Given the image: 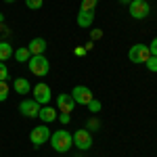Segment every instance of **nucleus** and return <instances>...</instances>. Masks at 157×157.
Returning a JSON list of instances; mask_svg holds the SVG:
<instances>
[{
	"label": "nucleus",
	"instance_id": "f257e3e1",
	"mask_svg": "<svg viewBox=\"0 0 157 157\" xmlns=\"http://www.w3.org/2000/svg\"><path fill=\"white\" fill-rule=\"evenodd\" d=\"M50 145L57 153H67L73 145V136L67 130H57L55 134H50Z\"/></svg>",
	"mask_w": 157,
	"mask_h": 157
},
{
	"label": "nucleus",
	"instance_id": "f03ea898",
	"mask_svg": "<svg viewBox=\"0 0 157 157\" xmlns=\"http://www.w3.org/2000/svg\"><path fill=\"white\" fill-rule=\"evenodd\" d=\"M27 67H29V71L38 75V78H44V75H48L50 71V61L44 57V55H32L29 61H27Z\"/></svg>",
	"mask_w": 157,
	"mask_h": 157
},
{
	"label": "nucleus",
	"instance_id": "7ed1b4c3",
	"mask_svg": "<svg viewBox=\"0 0 157 157\" xmlns=\"http://www.w3.org/2000/svg\"><path fill=\"white\" fill-rule=\"evenodd\" d=\"M128 11H130V17L132 19H145V17H149V13H151V6H149L147 0H132L128 4Z\"/></svg>",
	"mask_w": 157,
	"mask_h": 157
},
{
	"label": "nucleus",
	"instance_id": "20e7f679",
	"mask_svg": "<svg viewBox=\"0 0 157 157\" xmlns=\"http://www.w3.org/2000/svg\"><path fill=\"white\" fill-rule=\"evenodd\" d=\"M151 57V50L147 44H134L132 48L128 50V59L132 61V63H147Z\"/></svg>",
	"mask_w": 157,
	"mask_h": 157
},
{
	"label": "nucleus",
	"instance_id": "39448f33",
	"mask_svg": "<svg viewBox=\"0 0 157 157\" xmlns=\"http://www.w3.org/2000/svg\"><path fill=\"white\" fill-rule=\"evenodd\" d=\"M71 97H73V101H75V105H86L88 107V103L92 101V90L88 88V86H75L71 90Z\"/></svg>",
	"mask_w": 157,
	"mask_h": 157
},
{
	"label": "nucleus",
	"instance_id": "423d86ee",
	"mask_svg": "<svg viewBox=\"0 0 157 157\" xmlns=\"http://www.w3.org/2000/svg\"><path fill=\"white\" fill-rule=\"evenodd\" d=\"M48 138H50V130H48V126H46V124H42V126H36V128L29 132V140H32V143H34L36 147L44 145Z\"/></svg>",
	"mask_w": 157,
	"mask_h": 157
},
{
	"label": "nucleus",
	"instance_id": "0eeeda50",
	"mask_svg": "<svg viewBox=\"0 0 157 157\" xmlns=\"http://www.w3.org/2000/svg\"><path fill=\"white\" fill-rule=\"evenodd\" d=\"M50 86L44 84V82H38L36 86H34V101L36 103H40V105H48L50 103Z\"/></svg>",
	"mask_w": 157,
	"mask_h": 157
},
{
	"label": "nucleus",
	"instance_id": "6e6552de",
	"mask_svg": "<svg viewBox=\"0 0 157 157\" xmlns=\"http://www.w3.org/2000/svg\"><path fill=\"white\" fill-rule=\"evenodd\" d=\"M73 145L78 147V149H82V151H88L90 147H92V136H90V132L88 130H75V134H73Z\"/></svg>",
	"mask_w": 157,
	"mask_h": 157
},
{
	"label": "nucleus",
	"instance_id": "1a4fd4ad",
	"mask_svg": "<svg viewBox=\"0 0 157 157\" xmlns=\"http://www.w3.org/2000/svg\"><path fill=\"white\" fill-rule=\"evenodd\" d=\"M19 111L23 113L25 117H38L40 103H36L34 98H25V101H21V105H19Z\"/></svg>",
	"mask_w": 157,
	"mask_h": 157
},
{
	"label": "nucleus",
	"instance_id": "9d476101",
	"mask_svg": "<svg viewBox=\"0 0 157 157\" xmlns=\"http://www.w3.org/2000/svg\"><path fill=\"white\" fill-rule=\"evenodd\" d=\"M73 107H75V101H73L71 94H59L57 97V109H59L61 113H71Z\"/></svg>",
	"mask_w": 157,
	"mask_h": 157
},
{
	"label": "nucleus",
	"instance_id": "9b49d317",
	"mask_svg": "<svg viewBox=\"0 0 157 157\" xmlns=\"http://www.w3.org/2000/svg\"><path fill=\"white\" fill-rule=\"evenodd\" d=\"M38 117L44 121V124H50V121H55L59 115H57V109L50 107V105H44V107H40V113H38Z\"/></svg>",
	"mask_w": 157,
	"mask_h": 157
},
{
	"label": "nucleus",
	"instance_id": "f8f14e48",
	"mask_svg": "<svg viewBox=\"0 0 157 157\" xmlns=\"http://www.w3.org/2000/svg\"><path fill=\"white\" fill-rule=\"evenodd\" d=\"M27 50H29L32 55H44V50H46V40H44V38H34V40L27 44Z\"/></svg>",
	"mask_w": 157,
	"mask_h": 157
},
{
	"label": "nucleus",
	"instance_id": "ddd939ff",
	"mask_svg": "<svg viewBox=\"0 0 157 157\" xmlns=\"http://www.w3.org/2000/svg\"><path fill=\"white\" fill-rule=\"evenodd\" d=\"M13 88H15V92L17 94H29V90H32V86H29V82L25 80V78H17L15 82H13Z\"/></svg>",
	"mask_w": 157,
	"mask_h": 157
},
{
	"label": "nucleus",
	"instance_id": "4468645a",
	"mask_svg": "<svg viewBox=\"0 0 157 157\" xmlns=\"http://www.w3.org/2000/svg\"><path fill=\"white\" fill-rule=\"evenodd\" d=\"M75 21H78V25H80V27H90V25H92V21H94V13H84V11H80L78 13V19H75Z\"/></svg>",
	"mask_w": 157,
	"mask_h": 157
},
{
	"label": "nucleus",
	"instance_id": "2eb2a0df",
	"mask_svg": "<svg viewBox=\"0 0 157 157\" xmlns=\"http://www.w3.org/2000/svg\"><path fill=\"white\" fill-rule=\"evenodd\" d=\"M11 57H13V46L6 40H0V61L4 63V61L11 59Z\"/></svg>",
	"mask_w": 157,
	"mask_h": 157
},
{
	"label": "nucleus",
	"instance_id": "dca6fc26",
	"mask_svg": "<svg viewBox=\"0 0 157 157\" xmlns=\"http://www.w3.org/2000/svg\"><path fill=\"white\" fill-rule=\"evenodd\" d=\"M13 57L19 61V63H27L29 57H32V52L27 50V46H25V48H17V52H13Z\"/></svg>",
	"mask_w": 157,
	"mask_h": 157
},
{
	"label": "nucleus",
	"instance_id": "f3484780",
	"mask_svg": "<svg viewBox=\"0 0 157 157\" xmlns=\"http://www.w3.org/2000/svg\"><path fill=\"white\" fill-rule=\"evenodd\" d=\"M97 9V0H82V4H80V11L84 13H94Z\"/></svg>",
	"mask_w": 157,
	"mask_h": 157
},
{
	"label": "nucleus",
	"instance_id": "a211bd4d",
	"mask_svg": "<svg viewBox=\"0 0 157 157\" xmlns=\"http://www.w3.org/2000/svg\"><path fill=\"white\" fill-rule=\"evenodd\" d=\"M6 98H9V84L4 80V82H0V103H4Z\"/></svg>",
	"mask_w": 157,
	"mask_h": 157
},
{
	"label": "nucleus",
	"instance_id": "6ab92c4d",
	"mask_svg": "<svg viewBox=\"0 0 157 157\" xmlns=\"http://www.w3.org/2000/svg\"><path fill=\"white\" fill-rule=\"evenodd\" d=\"M42 4H44V0H25V6H27V9H32V11L40 9Z\"/></svg>",
	"mask_w": 157,
	"mask_h": 157
},
{
	"label": "nucleus",
	"instance_id": "aec40b11",
	"mask_svg": "<svg viewBox=\"0 0 157 157\" xmlns=\"http://www.w3.org/2000/svg\"><path fill=\"white\" fill-rule=\"evenodd\" d=\"M145 65H147V69H149V71L157 73V57H149V61H147Z\"/></svg>",
	"mask_w": 157,
	"mask_h": 157
},
{
	"label": "nucleus",
	"instance_id": "412c9836",
	"mask_svg": "<svg viewBox=\"0 0 157 157\" xmlns=\"http://www.w3.org/2000/svg\"><path fill=\"white\" fill-rule=\"evenodd\" d=\"M88 109H90L92 113H98V111H101V101H97V98H92V101L88 103Z\"/></svg>",
	"mask_w": 157,
	"mask_h": 157
},
{
	"label": "nucleus",
	"instance_id": "4be33fe9",
	"mask_svg": "<svg viewBox=\"0 0 157 157\" xmlns=\"http://www.w3.org/2000/svg\"><path fill=\"white\" fill-rule=\"evenodd\" d=\"M6 78H9V67H6V65L0 61V82H4Z\"/></svg>",
	"mask_w": 157,
	"mask_h": 157
},
{
	"label": "nucleus",
	"instance_id": "5701e85b",
	"mask_svg": "<svg viewBox=\"0 0 157 157\" xmlns=\"http://www.w3.org/2000/svg\"><path fill=\"white\" fill-rule=\"evenodd\" d=\"M149 50H151V57H157V38H153V40H151Z\"/></svg>",
	"mask_w": 157,
	"mask_h": 157
},
{
	"label": "nucleus",
	"instance_id": "b1692460",
	"mask_svg": "<svg viewBox=\"0 0 157 157\" xmlns=\"http://www.w3.org/2000/svg\"><path fill=\"white\" fill-rule=\"evenodd\" d=\"M59 120H61V124H69V121H71V115H69V113H61Z\"/></svg>",
	"mask_w": 157,
	"mask_h": 157
},
{
	"label": "nucleus",
	"instance_id": "393cba45",
	"mask_svg": "<svg viewBox=\"0 0 157 157\" xmlns=\"http://www.w3.org/2000/svg\"><path fill=\"white\" fill-rule=\"evenodd\" d=\"M4 36H9V27L4 23H0V38H4Z\"/></svg>",
	"mask_w": 157,
	"mask_h": 157
},
{
	"label": "nucleus",
	"instance_id": "a878e982",
	"mask_svg": "<svg viewBox=\"0 0 157 157\" xmlns=\"http://www.w3.org/2000/svg\"><path fill=\"white\" fill-rule=\"evenodd\" d=\"M98 38H103V29H94L92 32V40H98Z\"/></svg>",
	"mask_w": 157,
	"mask_h": 157
},
{
	"label": "nucleus",
	"instance_id": "bb28decb",
	"mask_svg": "<svg viewBox=\"0 0 157 157\" xmlns=\"http://www.w3.org/2000/svg\"><path fill=\"white\" fill-rule=\"evenodd\" d=\"M73 52H75L78 57H84V55H86V48H82V46H78V48L73 50Z\"/></svg>",
	"mask_w": 157,
	"mask_h": 157
},
{
	"label": "nucleus",
	"instance_id": "cd10ccee",
	"mask_svg": "<svg viewBox=\"0 0 157 157\" xmlns=\"http://www.w3.org/2000/svg\"><path fill=\"white\" fill-rule=\"evenodd\" d=\"M0 23H4V15L2 13H0Z\"/></svg>",
	"mask_w": 157,
	"mask_h": 157
},
{
	"label": "nucleus",
	"instance_id": "c85d7f7f",
	"mask_svg": "<svg viewBox=\"0 0 157 157\" xmlns=\"http://www.w3.org/2000/svg\"><path fill=\"white\" fill-rule=\"evenodd\" d=\"M120 2H124V4H130V2H132V0H120Z\"/></svg>",
	"mask_w": 157,
	"mask_h": 157
},
{
	"label": "nucleus",
	"instance_id": "c756f323",
	"mask_svg": "<svg viewBox=\"0 0 157 157\" xmlns=\"http://www.w3.org/2000/svg\"><path fill=\"white\" fill-rule=\"evenodd\" d=\"M4 2H6V4H11V2H15V0H4Z\"/></svg>",
	"mask_w": 157,
	"mask_h": 157
},
{
	"label": "nucleus",
	"instance_id": "7c9ffc66",
	"mask_svg": "<svg viewBox=\"0 0 157 157\" xmlns=\"http://www.w3.org/2000/svg\"><path fill=\"white\" fill-rule=\"evenodd\" d=\"M147 2H149V0H147Z\"/></svg>",
	"mask_w": 157,
	"mask_h": 157
},
{
	"label": "nucleus",
	"instance_id": "2f4dec72",
	"mask_svg": "<svg viewBox=\"0 0 157 157\" xmlns=\"http://www.w3.org/2000/svg\"><path fill=\"white\" fill-rule=\"evenodd\" d=\"M97 2H98V0H97Z\"/></svg>",
	"mask_w": 157,
	"mask_h": 157
}]
</instances>
